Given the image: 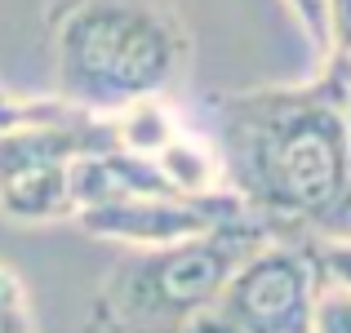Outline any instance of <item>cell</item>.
Instances as JSON below:
<instances>
[{
	"instance_id": "1",
	"label": "cell",
	"mask_w": 351,
	"mask_h": 333,
	"mask_svg": "<svg viewBox=\"0 0 351 333\" xmlns=\"http://www.w3.org/2000/svg\"><path fill=\"white\" fill-rule=\"evenodd\" d=\"M351 58H320L307 85H258L209 98V138L223 169V191L249 218L267 222L280 240H302L347 187L343 107Z\"/></svg>"
},
{
	"instance_id": "2",
	"label": "cell",
	"mask_w": 351,
	"mask_h": 333,
	"mask_svg": "<svg viewBox=\"0 0 351 333\" xmlns=\"http://www.w3.org/2000/svg\"><path fill=\"white\" fill-rule=\"evenodd\" d=\"M191 53L187 0H45L53 98L89 116L169 103Z\"/></svg>"
},
{
	"instance_id": "3",
	"label": "cell",
	"mask_w": 351,
	"mask_h": 333,
	"mask_svg": "<svg viewBox=\"0 0 351 333\" xmlns=\"http://www.w3.org/2000/svg\"><path fill=\"white\" fill-rule=\"evenodd\" d=\"M280 240L267 222L240 214L205 236L165 249H134L98 280L89 298V333H191L249 254Z\"/></svg>"
},
{
	"instance_id": "4",
	"label": "cell",
	"mask_w": 351,
	"mask_h": 333,
	"mask_svg": "<svg viewBox=\"0 0 351 333\" xmlns=\"http://www.w3.org/2000/svg\"><path fill=\"white\" fill-rule=\"evenodd\" d=\"M316 284L307 240H267L232 271L191 333H311Z\"/></svg>"
},
{
	"instance_id": "5",
	"label": "cell",
	"mask_w": 351,
	"mask_h": 333,
	"mask_svg": "<svg viewBox=\"0 0 351 333\" xmlns=\"http://www.w3.org/2000/svg\"><path fill=\"white\" fill-rule=\"evenodd\" d=\"M245 209L232 196H143V200H120V205L103 209H85L76 214V222L85 236L98 240H116V245H134V249H165L178 240L205 236L218 222H232Z\"/></svg>"
},
{
	"instance_id": "6",
	"label": "cell",
	"mask_w": 351,
	"mask_h": 333,
	"mask_svg": "<svg viewBox=\"0 0 351 333\" xmlns=\"http://www.w3.org/2000/svg\"><path fill=\"white\" fill-rule=\"evenodd\" d=\"M0 214L9 222H71V164L0 169Z\"/></svg>"
},
{
	"instance_id": "7",
	"label": "cell",
	"mask_w": 351,
	"mask_h": 333,
	"mask_svg": "<svg viewBox=\"0 0 351 333\" xmlns=\"http://www.w3.org/2000/svg\"><path fill=\"white\" fill-rule=\"evenodd\" d=\"M0 333H36L27 284L18 280V271L5 258H0Z\"/></svg>"
},
{
	"instance_id": "8",
	"label": "cell",
	"mask_w": 351,
	"mask_h": 333,
	"mask_svg": "<svg viewBox=\"0 0 351 333\" xmlns=\"http://www.w3.org/2000/svg\"><path fill=\"white\" fill-rule=\"evenodd\" d=\"M307 249H311V262H316V271L325 280L351 289V245H343V240H307Z\"/></svg>"
},
{
	"instance_id": "9",
	"label": "cell",
	"mask_w": 351,
	"mask_h": 333,
	"mask_svg": "<svg viewBox=\"0 0 351 333\" xmlns=\"http://www.w3.org/2000/svg\"><path fill=\"white\" fill-rule=\"evenodd\" d=\"M302 240H343V245H351V178H347V187L338 191L334 205L311 222V231Z\"/></svg>"
},
{
	"instance_id": "10",
	"label": "cell",
	"mask_w": 351,
	"mask_h": 333,
	"mask_svg": "<svg viewBox=\"0 0 351 333\" xmlns=\"http://www.w3.org/2000/svg\"><path fill=\"white\" fill-rule=\"evenodd\" d=\"M285 5L293 9L298 27L307 32L311 49H316L320 58H329V0H285Z\"/></svg>"
},
{
	"instance_id": "11",
	"label": "cell",
	"mask_w": 351,
	"mask_h": 333,
	"mask_svg": "<svg viewBox=\"0 0 351 333\" xmlns=\"http://www.w3.org/2000/svg\"><path fill=\"white\" fill-rule=\"evenodd\" d=\"M351 49V0H329V53Z\"/></svg>"
},
{
	"instance_id": "12",
	"label": "cell",
	"mask_w": 351,
	"mask_h": 333,
	"mask_svg": "<svg viewBox=\"0 0 351 333\" xmlns=\"http://www.w3.org/2000/svg\"><path fill=\"white\" fill-rule=\"evenodd\" d=\"M343 134H347V169H351V89H347V107H343Z\"/></svg>"
},
{
	"instance_id": "13",
	"label": "cell",
	"mask_w": 351,
	"mask_h": 333,
	"mask_svg": "<svg viewBox=\"0 0 351 333\" xmlns=\"http://www.w3.org/2000/svg\"><path fill=\"white\" fill-rule=\"evenodd\" d=\"M9 103V94H5V85H0V107H5Z\"/></svg>"
}]
</instances>
